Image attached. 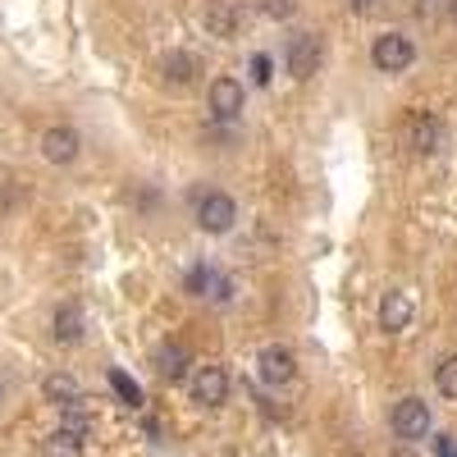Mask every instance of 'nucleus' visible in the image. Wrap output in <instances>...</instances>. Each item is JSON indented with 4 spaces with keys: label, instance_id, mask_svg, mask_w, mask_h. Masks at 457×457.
<instances>
[{
    "label": "nucleus",
    "instance_id": "1",
    "mask_svg": "<svg viewBox=\"0 0 457 457\" xmlns=\"http://www.w3.org/2000/svg\"><path fill=\"white\" fill-rule=\"evenodd\" d=\"M320 60H325V42H320L316 32H293V37H288V46H284V64H288V73H293L297 83L316 79Z\"/></svg>",
    "mask_w": 457,
    "mask_h": 457
},
{
    "label": "nucleus",
    "instance_id": "2",
    "mask_svg": "<svg viewBox=\"0 0 457 457\" xmlns=\"http://www.w3.org/2000/svg\"><path fill=\"white\" fill-rule=\"evenodd\" d=\"M403 142H407L411 156H435V151L444 146V124H439V114L411 110L407 124H403Z\"/></svg>",
    "mask_w": 457,
    "mask_h": 457
},
{
    "label": "nucleus",
    "instance_id": "3",
    "mask_svg": "<svg viewBox=\"0 0 457 457\" xmlns=\"http://www.w3.org/2000/svg\"><path fill=\"white\" fill-rule=\"evenodd\" d=\"M411 60H416L411 37H403V32H385V37H375V46H370V64H375L379 73H403V69H411Z\"/></svg>",
    "mask_w": 457,
    "mask_h": 457
},
{
    "label": "nucleus",
    "instance_id": "4",
    "mask_svg": "<svg viewBox=\"0 0 457 457\" xmlns=\"http://www.w3.org/2000/svg\"><path fill=\"white\" fill-rule=\"evenodd\" d=\"M389 426H394V435L398 439H426L430 435V426H435V416H430V407H426V398H403L398 407H394V416H389Z\"/></svg>",
    "mask_w": 457,
    "mask_h": 457
},
{
    "label": "nucleus",
    "instance_id": "5",
    "mask_svg": "<svg viewBox=\"0 0 457 457\" xmlns=\"http://www.w3.org/2000/svg\"><path fill=\"white\" fill-rule=\"evenodd\" d=\"M187 394H193V403H202V407H224L228 370L224 366H197L193 375H187Z\"/></svg>",
    "mask_w": 457,
    "mask_h": 457
},
{
    "label": "nucleus",
    "instance_id": "6",
    "mask_svg": "<svg viewBox=\"0 0 457 457\" xmlns=\"http://www.w3.org/2000/svg\"><path fill=\"white\" fill-rule=\"evenodd\" d=\"M238 220V202L228 197V193H206L197 202V224L206 228V234H228Z\"/></svg>",
    "mask_w": 457,
    "mask_h": 457
},
{
    "label": "nucleus",
    "instance_id": "7",
    "mask_svg": "<svg viewBox=\"0 0 457 457\" xmlns=\"http://www.w3.org/2000/svg\"><path fill=\"white\" fill-rule=\"evenodd\" d=\"M206 96H211V114H215L220 124L238 120L243 105H247V92H243V83H238V79H215Z\"/></svg>",
    "mask_w": 457,
    "mask_h": 457
},
{
    "label": "nucleus",
    "instance_id": "8",
    "mask_svg": "<svg viewBox=\"0 0 457 457\" xmlns=\"http://www.w3.org/2000/svg\"><path fill=\"white\" fill-rule=\"evenodd\" d=\"M256 366H261V379L265 385H288V379L297 375V357L288 353V348H279V343H270V348H261V357H256Z\"/></svg>",
    "mask_w": 457,
    "mask_h": 457
},
{
    "label": "nucleus",
    "instance_id": "9",
    "mask_svg": "<svg viewBox=\"0 0 457 457\" xmlns=\"http://www.w3.org/2000/svg\"><path fill=\"white\" fill-rule=\"evenodd\" d=\"M79 146H83V137L73 133L69 124H55V129L42 133V156H46L51 165H69L73 156H79Z\"/></svg>",
    "mask_w": 457,
    "mask_h": 457
},
{
    "label": "nucleus",
    "instance_id": "10",
    "mask_svg": "<svg viewBox=\"0 0 457 457\" xmlns=\"http://www.w3.org/2000/svg\"><path fill=\"white\" fill-rule=\"evenodd\" d=\"M197 73H202V60L193 51H170L161 60V79L170 87H187V83H197Z\"/></svg>",
    "mask_w": 457,
    "mask_h": 457
},
{
    "label": "nucleus",
    "instance_id": "11",
    "mask_svg": "<svg viewBox=\"0 0 457 457\" xmlns=\"http://www.w3.org/2000/svg\"><path fill=\"white\" fill-rule=\"evenodd\" d=\"M411 316H416V307H411L407 293H385V297H379V329L403 334L411 325Z\"/></svg>",
    "mask_w": 457,
    "mask_h": 457
},
{
    "label": "nucleus",
    "instance_id": "12",
    "mask_svg": "<svg viewBox=\"0 0 457 457\" xmlns=\"http://www.w3.org/2000/svg\"><path fill=\"white\" fill-rule=\"evenodd\" d=\"M51 334H55V343H83V334H87V316H83V307H73V302L55 307Z\"/></svg>",
    "mask_w": 457,
    "mask_h": 457
},
{
    "label": "nucleus",
    "instance_id": "13",
    "mask_svg": "<svg viewBox=\"0 0 457 457\" xmlns=\"http://www.w3.org/2000/svg\"><path fill=\"white\" fill-rule=\"evenodd\" d=\"M238 0H206V32L211 37H234L238 32Z\"/></svg>",
    "mask_w": 457,
    "mask_h": 457
},
{
    "label": "nucleus",
    "instance_id": "14",
    "mask_svg": "<svg viewBox=\"0 0 457 457\" xmlns=\"http://www.w3.org/2000/svg\"><path fill=\"white\" fill-rule=\"evenodd\" d=\"M151 361H156V375H161V379H170V385L187 375V348H183V343H161Z\"/></svg>",
    "mask_w": 457,
    "mask_h": 457
},
{
    "label": "nucleus",
    "instance_id": "15",
    "mask_svg": "<svg viewBox=\"0 0 457 457\" xmlns=\"http://www.w3.org/2000/svg\"><path fill=\"white\" fill-rule=\"evenodd\" d=\"M42 394H46V403H55L60 411L64 407H73L83 394H79V385H73V375H46L42 379Z\"/></svg>",
    "mask_w": 457,
    "mask_h": 457
},
{
    "label": "nucleus",
    "instance_id": "16",
    "mask_svg": "<svg viewBox=\"0 0 457 457\" xmlns=\"http://www.w3.org/2000/svg\"><path fill=\"white\" fill-rule=\"evenodd\" d=\"M92 426H96V416L87 411V398H79L73 407H64V416H60V430L79 435V439H87V435H92Z\"/></svg>",
    "mask_w": 457,
    "mask_h": 457
},
{
    "label": "nucleus",
    "instance_id": "17",
    "mask_svg": "<svg viewBox=\"0 0 457 457\" xmlns=\"http://www.w3.org/2000/svg\"><path fill=\"white\" fill-rule=\"evenodd\" d=\"M42 457H83V439L69 435V430H55L42 448Z\"/></svg>",
    "mask_w": 457,
    "mask_h": 457
},
{
    "label": "nucleus",
    "instance_id": "18",
    "mask_svg": "<svg viewBox=\"0 0 457 457\" xmlns=\"http://www.w3.org/2000/svg\"><path fill=\"white\" fill-rule=\"evenodd\" d=\"M435 389H439L444 398H457V353L435 366Z\"/></svg>",
    "mask_w": 457,
    "mask_h": 457
},
{
    "label": "nucleus",
    "instance_id": "19",
    "mask_svg": "<svg viewBox=\"0 0 457 457\" xmlns=\"http://www.w3.org/2000/svg\"><path fill=\"white\" fill-rule=\"evenodd\" d=\"M110 389H114V394H120V398H124L129 407H142V389L133 385V379H129L124 370H110Z\"/></svg>",
    "mask_w": 457,
    "mask_h": 457
},
{
    "label": "nucleus",
    "instance_id": "20",
    "mask_svg": "<svg viewBox=\"0 0 457 457\" xmlns=\"http://www.w3.org/2000/svg\"><path fill=\"white\" fill-rule=\"evenodd\" d=\"M261 14L284 23V19H293V14H297V0H261Z\"/></svg>",
    "mask_w": 457,
    "mask_h": 457
},
{
    "label": "nucleus",
    "instance_id": "21",
    "mask_svg": "<svg viewBox=\"0 0 457 457\" xmlns=\"http://www.w3.org/2000/svg\"><path fill=\"white\" fill-rule=\"evenodd\" d=\"M348 5H353L357 14H366V10H375V0H348Z\"/></svg>",
    "mask_w": 457,
    "mask_h": 457
},
{
    "label": "nucleus",
    "instance_id": "22",
    "mask_svg": "<svg viewBox=\"0 0 457 457\" xmlns=\"http://www.w3.org/2000/svg\"><path fill=\"white\" fill-rule=\"evenodd\" d=\"M448 19L457 23V0H448Z\"/></svg>",
    "mask_w": 457,
    "mask_h": 457
},
{
    "label": "nucleus",
    "instance_id": "23",
    "mask_svg": "<svg viewBox=\"0 0 457 457\" xmlns=\"http://www.w3.org/2000/svg\"><path fill=\"white\" fill-rule=\"evenodd\" d=\"M394 457H416V453H411V448H398V453H394Z\"/></svg>",
    "mask_w": 457,
    "mask_h": 457
},
{
    "label": "nucleus",
    "instance_id": "24",
    "mask_svg": "<svg viewBox=\"0 0 457 457\" xmlns=\"http://www.w3.org/2000/svg\"><path fill=\"white\" fill-rule=\"evenodd\" d=\"M0 398H5V385H0Z\"/></svg>",
    "mask_w": 457,
    "mask_h": 457
}]
</instances>
